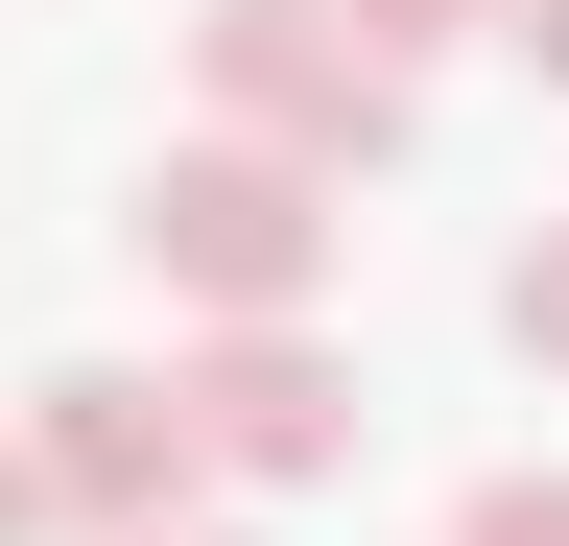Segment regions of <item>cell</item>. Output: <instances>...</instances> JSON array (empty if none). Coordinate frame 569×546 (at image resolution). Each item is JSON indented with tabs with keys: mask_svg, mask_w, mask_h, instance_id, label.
Segmentation results:
<instances>
[{
	"mask_svg": "<svg viewBox=\"0 0 569 546\" xmlns=\"http://www.w3.org/2000/svg\"><path fill=\"white\" fill-rule=\"evenodd\" d=\"M167 404H190V475H238V499L356 475V357H332V332H190Z\"/></svg>",
	"mask_w": 569,
	"mask_h": 546,
	"instance_id": "cell-4",
	"label": "cell"
},
{
	"mask_svg": "<svg viewBox=\"0 0 569 546\" xmlns=\"http://www.w3.org/2000/svg\"><path fill=\"white\" fill-rule=\"evenodd\" d=\"M0 546H48V499H24V451H0Z\"/></svg>",
	"mask_w": 569,
	"mask_h": 546,
	"instance_id": "cell-9",
	"label": "cell"
},
{
	"mask_svg": "<svg viewBox=\"0 0 569 546\" xmlns=\"http://www.w3.org/2000/svg\"><path fill=\"white\" fill-rule=\"evenodd\" d=\"M451 546H569V475H475V499H451Z\"/></svg>",
	"mask_w": 569,
	"mask_h": 546,
	"instance_id": "cell-7",
	"label": "cell"
},
{
	"mask_svg": "<svg viewBox=\"0 0 569 546\" xmlns=\"http://www.w3.org/2000/svg\"><path fill=\"white\" fill-rule=\"evenodd\" d=\"M142 546H238V523H142Z\"/></svg>",
	"mask_w": 569,
	"mask_h": 546,
	"instance_id": "cell-10",
	"label": "cell"
},
{
	"mask_svg": "<svg viewBox=\"0 0 569 546\" xmlns=\"http://www.w3.org/2000/svg\"><path fill=\"white\" fill-rule=\"evenodd\" d=\"M142 286H167L190 332H309L332 309V238H356V190H309V167H261V143H213V119H190V143L167 167H142Z\"/></svg>",
	"mask_w": 569,
	"mask_h": 546,
	"instance_id": "cell-1",
	"label": "cell"
},
{
	"mask_svg": "<svg viewBox=\"0 0 569 546\" xmlns=\"http://www.w3.org/2000/svg\"><path fill=\"white\" fill-rule=\"evenodd\" d=\"M190 96H213V143H261V167H309V190H380L427 143V96L380 72V48H332L309 0H190Z\"/></svg>",
	"mask_w": 569,
	"mask_h": 546,
	"instance_id": "cell-2",
	"label": "cell"
},
{
	"mask_svg": "<svg viewBox=\"0 0 569 546\" xmlns=\"http://www.w3.org/2000/svg\"><path fill=\"white\" fill-rule=\"evenodd\" d=\"M0 451H24V499H48L71 546H142V523H190V499H213V475H190V404L142 380V357L24 380V428H0Z\"/></svg>",
	"mask_w": 569,
	"mask_h": 546,
	"instance_id": "cell-3",
	"label": "cell"
},
{
	"mask_svg": "<svg viewBox=\"0 0 569 546\" xmlns=\"http://www.w3.org/2000/svg\"><path fill=\"white\" fill-rule=\"evenodd\" d=\"M309 24H332V48H380V72L427 96V48H475V24H498V0H309Z\"/></svg>",
	"mask_w": 569,
	"mask_h": 546,
	"instance_id": "cell-5",
	"label": "cell"
},
{
	"mask_svg": "<svg viewBox=\"0 0 569 546\" xmlns=\"http://www.w3.org/2000/svg\"><path fill=\"white\" fill-rule=\"evenodd\" d=\"M475 48H522V72L569 96V0H498V24H475Z\"/></svg>",
	"mask_w": 569,
	"mask_h": 546,
	"instance_id": "cell-8",
	"label": "cell"
},
{
	"mask_svg": "<svg viewBox=\"0 0 569 546\" xmlns=\"http://www.w3.org/2000/svg\"><path fill=\"white\" fill-rule=\"evenodd\" d=\"M498 357H546V380H569V215H546L522 261H498Z\"/></svg>",
	"mask_w": 569,
	"mask_h": 546,
	"instance_id": "cell-6",
	"label": "cell"
}]
</instances>
